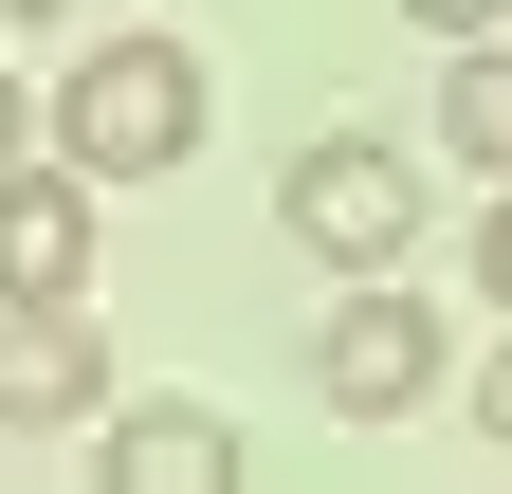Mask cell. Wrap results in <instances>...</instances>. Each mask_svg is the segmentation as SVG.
Here are the masks:
<instances>
[{
  "label": "cell",
  "mask_w": 512,
  "mask_h": 494,
  "mask_svg": "<svg viewBox=\"0 0 512 494\" xmlns=\"http://www.w3.org/2000/svg\"><path fill=\"white\" fill-rule=\"evenodd\" d=\"M19 19H37V0H0V37H19Z\"/></svg>",
  "instance_id": "7c38bea8"
},
{
  "label": "cell",
  "mask_w": 512,
  "mask_h": 494,
  "mask_svg": "<svg viewBox=\"0 0 512 494\" xmlns=\"http://www.w3.org/2000/svg\"><path fill=\"white\" fill-rule=\"evenodd\" d=\"M421 37H512V0H403Z\"/></svg>",
  "instance_id": "ba28073f"
},
{
  "label": "cell",
  "mask_w": 512,
  "mask_h": 494,
  "mask_svg": "<svg viewBox=\"0 0 512 494\" xmlns=\"http://www.w3.org/2000/svg\"><path fill=\"white\" fill-rule=\"evenodd\" d=\"M110 403V348H92V312H0V421H92Z\"/></svg>",
  "instance_id": "8992f818"
},
{
  "label": "cell",
  "mask_w": 512,
  "mask_h": 494,
  "mask_svg": "<svg viewBox=\"0 0 512 494\" xmlns=\"http://www.w3.org/2000/svg\"><path fill=\"white\" fill-rule=\"evenodd\" d=\"M476 421H494V440H512V348H494V366H476Z\"/></svg>",
  "instance_id": "8fae6325"
},
{
  "label": "cell",
  "mask_w": 512,
  "mask_h": 494,
  "mask_svg": "<svg viewBox=\"0 0 512 494\" xmlns=\"http://www.w3.org/2000/svg\"><path fill=\"white\" fill-rule=\"evenodd\" d=\"M183 147H202V55L183 37H92L55 74V165L74 183H165Z\"/></svg>",
  "instance_id": "6da1fadb"
},
{
  "label": "cell",
  "mask_w": 512,
  "mask_h": 494,
  "mask_svg": "<svg viewBox=\"0 0 512 494\" xmlns=\"http://www.w3.org/2000/svg\"><path fill=\"white\" fill-rule=\"evenodd\" d=\"M476 293L512 312V183H494V220H476Z\"/></svg>",
  "instance_id": "9c48e42d"
},
{
  "label": "cell",
  "mask_w": 512,
  "mask_h": 494,
  "mask_svg": "<svg viewBox=\"0 0 512 494\" xmlns=\"http://www.w3.org/2000/svg\"><path fill=\"white\" fill-rule=\"evenodd\" d=\"M311 385H330V421H421L439 403V312L403 275H348L330 330H311Z\"/></svg>",
  "instance_id": "3957f363"
},
{
  "label": "cell",
  "mask_w": 512,
  "mask_h": 494,
  "mask_svg": "<svg viewBox=\"0 0 512 494\" xmlns=\"http://www.w3.org/2000/svg\"><path fill=\"white\" fill-rule=\"evenodd\" d=\"M0 165H37V92L19 74H0Z\"/></svg>",
  "instance_id": "30bf717a"
},
{
  "label": "cell",
  "mask_w": 512,
  "mask_h": 494,
  "mask_svg": "<svg viewBox=\"0 0 512 494\" xmlns=\"http://www.w3.org/2000/svg\"><path fill=\"white\" fill-rule=\"evenodd\" d=\"M74 293H92V183L0 165V312H74Z\"/></svg>",
  "instance_id": "277c9868"
},
{
  "label": "cell",
  "mask_w": 512,
  "mask_h": 494,
  "mask_svg": "<svg viewBox=\"0 0 512 494\" xmlns=\"http://www.w3.org/2000/svg\"><path fill=\"white\" fill-rule=\"evenodd\" d=\"M92 494H238V421L220 403H110Z\"/></svg>",
  "instance_id": "5b68a950"
},
{
  "label": "cell",
  "mask_w": 512,
  "mask_h": 494,
  "mask_svg": "<svg viewBox=\"0 0 512 494\" xmlns=\"http://www.w3.org/2000/svg\"><path fill=\"white\" fill-rule=\"evenodd\" d=\"M439 147L512 183V37H458V74H439Z\"/></svg>",
  "instance_id": "52a82bcc"
},
{
  "label": "cell",
  "mask_w": 512,
  "mask_h": 494,
  "mask_svg": "<svg viewBox=\"0 0 512 494\" xmlns=\"http://www.w3.org/2000/svg\"><path fill=\"white\" fill-rule=\"evenodd\" d=\"M275 220H293V257H330V275H403L421 257V165L384 129H311L275 165Z\"/></svg>",
  "instance_id": "7a4b0ae2"
}]
</instances>
